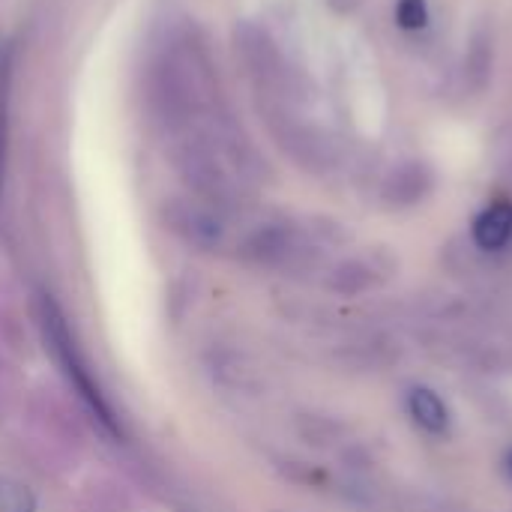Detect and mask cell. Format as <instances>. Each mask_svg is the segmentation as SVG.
<instances>
[{
    "label": "cell",
    "mask_w": 512,
    "mask_h": 512,
    "mask_svg": "<svg viewBox=\"0 0 512 512\" xmlns=\"http://www.w3.org/2000/svg\"><path fill=\"white\" fill-rule=\"evenodd\" d=\"M39 327H42V336L48 342V348L54 351L57 363L63 366V375L69 378V384L75 387V393L84 399V405L90 408V414H96V420L105 426V432H117V423H114V414L102 396V390L96 387L93 375L87 372V363L66 327V318L63 312L57 309V303L45 294H39Z\"/></svg>",
    "instance_id": "6da1fadb"
},
{
    "label": "cell",
    "mask_w": 512,
    "mask_h": 512,
    "mask_svg": "<svg viewBox=\"0 0 512 512\" xmlns=\"http://www.w3.org/2000/svg\"><path fill=\"white\" fill-rule=\"evenodd\" d=\"M432 183H435V177H432L429 165L411 159L390 171V177L384 180V198L393 207H411L432 192Z\"/></svg>",
    "instance_id": "7a4b0ae2"
},
{
    "label": "cell",
    "mask_w": 512,
    "mask_h": 512,
    "mask_svg": "<svg viewBox=\"0 0 512 512\" xmlns=\"http://www.w3.org/2000/svg\"><path fill=\"white\" fill-rule=\"evenodd\" d=\"M471 237L483 252H501L512 243V201L510 198H495L489 201L474 225H471Z\"/></svg>",
    "instance_id": "3957f363"
},
{
    "label": "cell",
    "mask_w": 512,
    "mask_h": 512,
    "mask_svg": "<svg viewBox=\"0 0 512 512\" xmlns=\"http://www.w3.org/2000/svg\"><path fill=\"white\" fill-rule=\"evenodd\" d=\"M408 414L426 435H447L450 432V408L432 387H414L408 393Z\"/></svg>",
    "instance_id": "277c9868"
},
{
    "label": "cell",
    "mask_w": 512,
    "mask_h": 512,
    "mask_svg": "<svg viewBox=\"0 0 512 512\" xmlns=\"http://www.w3.org/2000/svg\"><path fill=\"white\" fill-rule=\"evenodd\" d=\"M9 81H12V60L9 51L0 54V192H3V171H6V138H9Z\"/></svg>",
    "instance_id": "5b68a950"
},
{
    "label": "cell",
    "mask_w": 512,
    "mask_h": 512,
    "mask_svg": "<svg viewBox=\"0 0 512 512\" xmlns=\"http://www.w3.org/2000/svg\"><path fill=\"white\" fill-rule=\"evenodd\" d=\"M468 75L474 78V87H483L492 69V39L480 30L474 33L471 45H468V63H465Z\"/></svg>",
    "instance_id": "8992f818"
},
{
    "label": "cell",
    "mask_w": 512,
    "mask_h": 512,
    "mask_svg": "<svg viewBox=\"0 0 512 512\" xmlns=\"http://www.w3.org/2000/svg\"><path fill=\"white\" fill-rule=\"evenodd\" d=\"M0 512H36V501L27 486L0 477Z\"/></svg>",
    "instance_id": "52a82bcc"
},
{
    "label": "cell",
    "mask_w": 512,
    "mask_h": 512,
    "mask_svg": "<svg viewBox=\"0 0 512 512\" xmlns=\"http://www.w3.org/2000/svg\"><path fill=\"white\" fill-rule=\"evenodd\" d=\"M396 24L402 30H423L429 24L426 0H396Z\"/></svg>",
    "instance_id": "ba28073f"
},
{
    "label": "cell",
    "mask_w": 512,
    "mask_h": 512,
    "mask_svg": "<svg viewBox=\"0 0 512 512\" xmlns=\"http://www.w3.org/2000/svg\"><path fill=\"white\" fill-rule=\"evenodd\" d=\"M330 3V9H336L339 15H348V12H354L363 0H327Z\"/></svg>",
    "instance_id": "9c48e42d"
},
{
    "label": "cell",
    "mask_w": 512,
    "mask_h": 512,
    "mask_svg": "<svg viewBox=\"0 0 512 512\" xmlns=\"http://www.w3.org/2000/svg\"><path fill=\"white\" fill-rule=\"evenodd\" d=\"M507 468H510V477H512V453H510V459H507Z\"/></svg>",
    "instance_id": "30bf717a"
}]
</instances>
